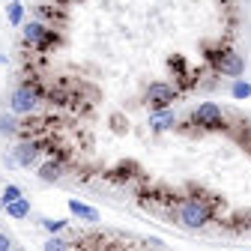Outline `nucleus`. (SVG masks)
<instances>
[{
    "label": "nucleus",
    "mask_w": 251,
    "mask_h": 251,
    "mask_svg": "<svg viewBox=\"0 0 251 251\" xmlns=\"http://www.w3.org/2000/svg\"><path fill=\"white\" fill-rule=\"evenodd\" d=\"M209 222H212V209L201 198H185L176 206V225L185 230H203Z\"/></svg>",
    "instance_id": "nucleus-1"
},
{
    "label": "nucleus",
    "mask_w": 251,
    "mask_h": 251,
    "mask_svg": "<svg viewBox=\"0 0 251 251\" xmlns=\"http://www.w3.org/2000/svg\"><path fill=\"white\" fill-rule=\"evenodd\" d=\"M42 87L36 81H24L12 90V96H9V114L15 117H30V114H36L39 105H42Z\"/></svg>",
    "instance_id": "nucleus-2"
},
{
    "label": "nucleus",
    "mask_w": 251,
    "mask_h": 251,
    "mask_svg": "<svg viewBox=\"0 0 251 251\" xmlns=\"http://www.w3.org/2000/svg\"><path fill=\"white\" fill-rule=\"evenodd\" d=\"M206 57H209V63H212V69H215L218 75H225V78H239V75L245 72V57L236 54L233 48H215V51H209Z\"/></svg>",
    "instance_id": "nucleus-3"
},
{
    "label": "nucleus",
    "mask_w": 251,
    "mask_h": 251,
    "mask_svg": "<svg viewBox=\"0 0 251 251\" xmlns=\"http://www.w3.org/2000/svg\"><path fill=\"white\" fill-rule=\"evenodd\" d=\"M21 27H24V30H21L24 39L33 45V48H39V51H48V48H54V45L60 42L57 30L48 27V24H42V21H24Z\"/></svg>",
    "instance_id": "nucleus-4"
},
{
    "label": "nucleus",
    "mask_w": 251,
    "mask_h": 251,
    "mask_svg": "<svg viewBox=\"0 0 251 251\" xmlns=\"http://www.w3.org/2000/svg\"><path fill=\"white\" fill-rule=\"evenodd\" d=\"M176 96H179V90L174 84H168V81H152L147 87V93H144V102L152 111H165V108H171L176 102Z\"/></svg>",
    "instance_id": "nucleus-5"
},
{
    "label": "nucleus",
    "mask_w": 251,
    "mask_h": 251,
    "mask_svg": "<svg viewBox=\"0 0 251 251\" xmlns=\"http://www.w3.org/2000/svg\"><path fill=\"white\" fill-rule=\"evenodd\" d=\"M192 120L201 126V129H209V132H215V129H225V126H227V117H225V111L218 108L215 102H201V105L192 111Z\"/></svg>",
    "instance_id": "nucleus-6"
},
{
    "label": "nucleus",
    "mask_w": 251,
    "mask_h": 251,
    "mask_svg": "<svg viewBox=\"0 0 251 251\" xmlns=\"http://www.w3.org/2000/svg\"><path fill=\"white\" fill-rule=\"evenodd\" d=\"M39 155H42V141H39V138H27V141H21V144L12 150V159H15L18 168L36 165V162H39Z\"/></svg>",
    "instance_id": "nucleus-7"
},
{
    "label": "nucleus",
    "mask_w": 251,
    "mask_h": 251,
    "mask_svg": "<svg viewBox=\"0 0 251 251\" xmlns=\"http://www.w3.org/2000/svg\"><path fill=\"white\" fill-rule=\"evenodd\" d=\"M174 126H176V114H174L171 108L152 111V114H150V129H152V132H168V129H174Z\"/></svg>",
    "instance_id": "nucleus-8"
},
{
    "label": "nucleus",
    "mask_w": 251,
    "mask_h": 251,
    "mask_svg": "<svg viewBox=\"0 0 251 251\" xmlns=\"http://www.w3.org/2000/svg\"><path fill=\"white\" fill-rule=\"evenodd\" d=\"M63 174H66V162L63 159H51L39 168V179H45V182H57Z\"/></svg>",
    "instance_id": "nucleus-9"
},
{
    "label": "nucleus",
    "mask_w": 251,
    "mask_h": 251,
    "mask_svg": "<svg viewBox=\"0 0 251 251\" xmlns=\"http://www.w3.org/2000/svg\"><path fill=\"white\" fill-rule=\"evenodd\" d=\"M69 212L75 215V218H81V222H99V212L93 209V206H87V203H81V201H69Z\"/></svg>",
    "instance_id": "nucleus-10"
},
{
    "label": "nucleus",
    "mask_w": 251,
    "mask_h": 251,
    "mask_svg": "<svg viewBox=\"0 0 251 251\" xmlns=\"http://www.w3.org/2000/svg\"><path fill=\"white\" fill-rule=\"evenodd\" d=\"M6 21H9L12 27H21V24H24V3H21V0L6 3Z\"/></svg>",
    "instance_id": "nucleus-11"
},
{
    "label": "nucleus",
    "mask_w": 251,
    "mask_h": 251,
    "mask_svg": "<svg viewBox=\"0 0 251 251\" xmlns=\"http://www.w3.org/2000/svg\"><path fill=\"white\" fill-rule=\"evenodd\" d=\"M3 209H6L9 218H15V222H18V218H27V215H30V201H27V198H18L15 203H9V206H3Z\"/></svg>",
    "instance_id": "nucleus-12"
},
{
    "label": "nucleus",
    "mask_w": 251,
    "mask_h": 251,
    "mask_svg": "<svg viewBox=\"0 0 251 251\" xmlns=\"http://www.w3.org/2000/svg\"><path fill=\"white\" fill-rule=\"evenodd\" d=\"M15 132H21L15 114H3V117H0V138H9V135H15Z\"/></svg>",
    "instance_id": "nucleus-13"
},
{
    "label": "nucleus",
    "mask_w": 251,
    "mask_h": 251,
    "mask_svg": "<svg viewBox=\"0 0 251 251\" xmlns=\"http://www.w3.org/2000/svg\"><path fill=\"white\" fill-rule=\"evenodd\" d=\"M42 251H72V242L69 239H63V236H48L45 239V245H42Z\"/></svg>",
    "instance_id": "nucleus-14"
},
{
    "label": "nucleus",
    "mask_w": 251,
    "mask_h": 251,
    "mask_svg": "<svg viewBox=\"0 0 251 251\" xmlns=\"http://www.w3.org/2000/svg\"><path fill=\"white\" fill-rule=\"evenodd\" d=\"M230 96H233V99H248V96H251V84L242 81V78H233V84H230Z\"/></svg>",
    "instance_id": "nucleus-15"
},
{
    "label": "nucleus",
    "mask_w": 251,
    "mask_h": 251,
    "mask_svg": "<svg viewBox=\"0 0 251 251\" xmlns=\"http://www.w3.org/2000/svg\"><path fill=\"white\" fill-rule=\"evenodd\" d=\"M21 198V188L18 185H6L3 192H0V206H9V203H15Z\"/></svg>",
    "instance_id": "nucleus-16"
},
{
    "label": "nucleus",
    "mask_w": 251,
    "mask_h": 251,
    "mask_svg": "<svg viewBox=\"0 0 251 251\" xmlns=\"http://www.w3.org/2000/svg\"><path fill=\"white\" fill-rule=\"evenodd\" d=\"M42 227L54 236V233H60L63 227H66V222H63V218H42Z\"/></svg>",
    "instance_id": "nucleus-17"
},
{
    "label": "nucleus",
    "mask_w": 251,
    "mask_h": 251,
    "mask_svg": "<svg viewBox=\"0 0 251 251\" xmlns=\"http://www.w3.org/2000/svg\"><path fill=\"white\" fill-rule=\"evenodd\" d=\"M239 144H242V147H248V152H251V129H248V126H245V132L239 135Z\"/></svg>",
    "instance_id": "nucleus-18"
},
{
    "label": "nucleus",
    "mask_w": 251,
    "mask_h": 251,
    "mask_svg": "<svg viewBox=\"0 0 251 251\" xmlns=\"http://www.w3.org/2000/svg\"><path fill=\"white\" fill-rule=\"evenodd\" d=\"M0 251H12V239L6 233H0Z\"/></svg>",
    "instance_id": "nucleus-19"
}]
</instances>
